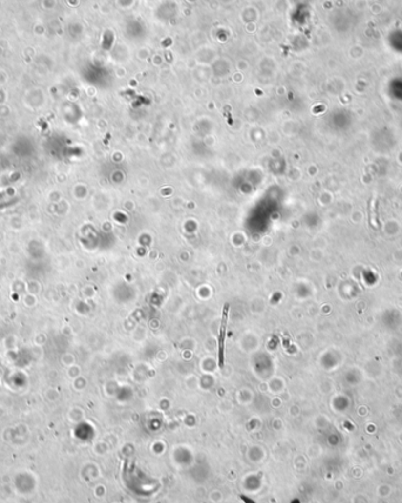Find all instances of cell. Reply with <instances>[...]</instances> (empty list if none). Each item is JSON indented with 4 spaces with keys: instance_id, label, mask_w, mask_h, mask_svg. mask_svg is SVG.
Wrapping results in <instances>:
<instances>
[{
    "instance_id": "1",
    "label": "cell",
    "mask_w": 402,
    "mask_h": 503,
    "mask_svg": "<svg viewBox=\"0 0 402 503\" xmlns=\"http://www.w3.org/2000/svg\"><path fill=\"white\" fill-rule=\"evenodd\" d=\"M227 311L228 307H225L224 315L220 326V333H219V366H224V342L226 336V326H227Z\"/></svg>"
}]
</instances>
